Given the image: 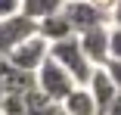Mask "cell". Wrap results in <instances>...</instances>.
<instances>
[{
  "label": "cell",
  "instance_id": "1",
  "mask_svg": "<svg viewBox=\"0 0 121 115\" xmlns=\"http://www.w3.org/2000/svg\"><path fill=\"white\" fill-rule=\"evenodd\" d=\"M47 56H50L62 72L75 81V87H87V81L93 75V65L84 59V53L78 47V37H65V40L50 44V53H47Z\"/></svg>",
  "mask_w": 121,
  "mask_h": 115
},
{
  "label": "cell",
  "instance_id": "2",
  "mask_svg": "<svg viewBox=\"0 0 121 115\" xmlns=\"http://www.w3.org/2000/svg\"><path fill=\"white\" fill-rule=\"evenodd\" d=\"M34 90H37L43 100H50V103L59 106V103L71 93V90H75V81H71V78L62 72V68H59L50 56H47L43 65L34 72Z\"/></svg>",
  "mask_w": 121,
  "mask_h": 115
},
{
  "label": "cell",
  "instance_id": "3",
  "mask_svg": "<svg viewBox=\"0 0 121 115\" xmlns=\"http://www.w3.org/2000/svg\"><path fill=\"white\" fill-rule=\"evenodd\" d=\"M62 16L68 22V28L75 37L93 31V28H99V25H109V19L99 13V9H93L87 0H65V6H62Z\"/></svg>",
  "mask_w": 121,
  "mask_h": 115
},
{
  "label": "cell",
  "instance_id": "4",
  "mask_svg": "<svg viewBox=\"0 0 121 115\" xmlns=\"http://www.w3.org/2000/svg\"><path fill=\"white\" fill-rule=\"evenodd\" d=\"M47 53H50V44H47V40H40V37L34 34V37H28L25 44H19L16 50H9V53L3 56V62H9L13 68H19V72L34 75L37 68L43 65Z\"/></svg>",
  "mask_w": 121,
  "mask_h": 115
},
{
  "label": "cell",
  "instance_id": "5",
  "mask_svg": "<svg viewBox=\"0 0 121 115\" xmlns=\"http://www.w3.org/2000/svg\"><path fill=\"white\" fill-rule=\"evenodd\" d=\"M34 22H28L25 16H13L0 22V59H3L9 50H16L19 44H25L28 37H34Z\"/></svg>",
  "mask_w": 121,
  "mask_h": 115
},
{
  "label": "cell",
  "instance_id": "6",
  "mask_svg": "<svg viewBox=\"0 0 121 115\" xmlns=\"http://www.w3.org/2000/svg\"><path fill=\"white\" fill-rule=\"evenodd\" d=\"M78 47L84 53V59L93 65V68H103L109 62V25H99L87 34L78 37Z\"/></svg>",
  "mask_w": 121,
  "mask_h": 115
},
{
  "label": "cell",
  "instance_id": "7",
  "mask_svg": "<svg viewBox=\"0 0 121 115\" xmlns=\"http://www.w3.org/2000/svg\"><path fill=\"white\" fill-rule=\"evenodd\" d=\"M87 93H90V100L96 106V115H106V109L118 100V90L112 87V81H109V75L103 68H93V75L87 81Z\"/></svg>",
  "mask_w": 121,
  "mask_h": 115
},
{
  "label": "cell",
  "instance_id": "8",
  "mask_svg": "<svg viewBox=\"0 0 121 115\" xmlns=\"http://www.w3.org/2000/svg\"><path fill=\"white\" fill-rule=\"evenodd\" d=\"M65 6V0H22V6H19V16H25L28 22H43V19H50L56 13H62Z\"/></svg>",
  "mask_w": 121,
  "mask_h": 115
},
{
  "label": "cell",
  "instance_id": "9",
  "mask_svg": "<svg viewBox=\"0 0 121 115\" xmlns=\"http://www.w3.org/2000/svg\"><path fill=\"white\" fill-rule=\"evenodd\" d=\"M34 31H37V37H40V40H47V44H56V40H65V37H75L62 13H56V16H50V19L37 22Z\"/></svg>",
  "mask_w": 121,
  "mask_h": 115
},
{
  "label": "cell",
  "instance_id": "10",
  "mask_svg": "<svg viewBox=\"0 0 121 115\" xmlns=\"http://www.w3.org/2000/svg\"><path fill=\"white\" fill-rule=\"evenodd\" d=\"M59 109H62L65 115H96V106H93V100H90V93H87V87H75V90L59 103Z\"/></svg>",
  "mask_w": 121,
  "mask_h": 115
},
{
  "label": "cell",
  "instance_id": "11",
  "mask_svg": "<svg viewBox=\"0 0 121 115\" xmlns=\"http://www.w3.org/2000/svg\"><path fill=\"white\" fill-rule=\"evenodd\" d=\"M0 115H25V97L3 93V100H0Z\"/></svg>",
  "mask_w": 121,
  "mask_h": 115
},
{
  "label": "cell",
  "instance_id": "12",
  "mask_svg": "<svg viewBox=\"0 0 121 115\" xmlns=\"http://www.w3.org/2000/svg\"><path fill=\"white\" fill-rule=\"evenodd\" d=\"M109 59L121 62V28L109 25Z\"/></svg>",
  "mask_w": 121,
  "mask_h": 115
},
{
  "label": "cell",
  "instance_id": "13",
  "mask_svg": "<svg viewBox=\"0 0 121 115\" xmlns=\"http://www.w3.org/2000/svg\"><path fill=\"white\" fill-rule=\"evenodd\" d=\"M103 72L109 75V81H112V87L118 90V97H121V62H112V59H109V62L103 65Z\"/></svg>",
  "mask_w": 121,
  "mask_h": 115
},
{
  "label": "cell",
  "instance_id": "14",
  "mask_svg": "<svg viewBox=\"0 0 121 115\" xmlns=\"http://www.w3.org/2000/svg\"><path fill=\"white\" fill-rule=\"evenodd\" d=\"M19 6H22V0H0V22L19 16Z\"/></svg>",
  "mask_w": 121,
  "mask_h": 115
},
{
  "label": "cell",
  "instance_id": "15",
  "mask_svg": "<svg viewBox=\"0 0 121 115\" xmlns=\"http://www.w3.org/2000/svg\"><path fill=\"white\" fill-rule=\"evenodd\" d=\"M87 3H90L93 9H99V13H103V16L109 19V16H112V9H115V3H118V0H87Z\"/></svg>",
  "mask_w": 121,
  "mask_h": 115
},
{
  "label": "cell",
  "instance_id": "16",
  "mask_svg": "<svg viewBox=\"0 0 121 115\" xmlns=\"http://www.w3.org/2000/svg\"><path fill=\"white\" fill-rule=\"evenodd\" d=\"M109 19H112V25H115V28H121V0L115 3V9H112V16H109Z\"/></svg>",
  "mask_w": 121,
  "mask_h": 115
},
{
  "label": "cell",
  "instance_id": "17",
  "mask_svg": "<svg viewBox=\"0 0 121 115\" xmlns=\"http://www.w3.org/2000/svg\"><path fill=\"white\" fill-rule=\"evenodd\" d=\"M106 115H121V97H118V100H115L109 109H106Z\"/></svg>",
  "mask_w": 121,
  "mask_h": 115
},
{
  "label": "cell",
  "instance_id": "18",
  "mask_svg": "<svg viewBox=\"0 0 121 115\" xmlns=\"http://www.w3.org/2000/svg\"><path fill=\"white\" fill-rule=\"evenodd\" d=\"M0 100H3V90H0Z\"/></svg>",
  "mask_w": 121,
  "mask_h": 115
}]
</instances>
